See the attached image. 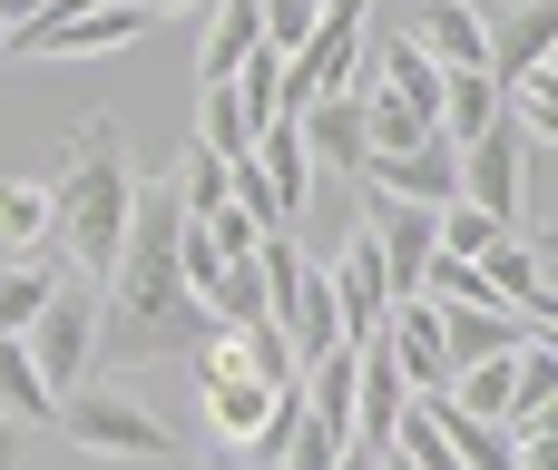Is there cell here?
I'll return each mask as SVG.
<instances>
[{
  "label": "cell",
  "mask_w": 558,
  "mask_h": 470,
  "mask_svg": "<svg viewBox=\"0 0 558 470\" xmlns=\"http://www.w3.org/2000/svg\"><path fill=\"white\" fill-rule=\"evenodd\" d=\"M177 177H137V216H128V245L98 285V334H88V363L108 373H147V363H186L196 334H216L206 294L177 275Z\"/></svg>",
  "instance_id": "cell-1"
},
{
  "label": "cell",
  "mask_w": 558,
  "mask_h": 470,
  "mask_svg": "<svg viewBox=\"0 0 558 470\" xmlns=\"http://www.w3.org/2000/svg\"><path fill=\"white\" fill-rule=\"evenodd\" d=\"M128 216H137L128 137H118V118H88V128L69 137V167L49 177V255H59L69 275H98V285H108V265H118V245H128Z\"/></svg>",
  "instance_id": "cell-2"
},
{
  "label": "cell",
  "mask_w": 558,
  "mask_h": 470,
  "mask_svg": "<svg viewBox=\"0 0 558 470\" xmlns=\"http://www.w3.org/2000/svg\"><path fill=\"white\" fill-rule=\"evenodd\" d=\"M88 461H177V432L147 412V402H128V393H98V383H78V393H59V412H49Z\"/></svg>",
  "instance_id": "cell-3"
},
{
  "label": "cell",
  "mask_w": 558,
  "mask_h": 470,
  "mask_svg": "<svg viewBox=\"0 0 558 470\" xmlns=\"http://www.w3.org/2000/svg\"><path fill=\"white\" fill-rule=\"evenodd\" d=\"M539 186H549V147H530V137L510 128V108H500L481 137H461V196H471L481 216H500V226H510Z\"/></svg>",
  "instance_id": "cell-4"
},
{
  "label": "cell",
  "mask_w": 558,
  "mask_h": 470,
  "mask_svg": "<svg viewBox=\"0 0 558 470\" xmlns=\"http://www.w3.org/2000/svg\"><path fill=\"white\" fill-rule=\"evenodd\" d=\"M363 39H373V0H324V20L284 49V118L324 88H353L363 79Z\"/></svg>",
  "instance_id": "cell-5"
},
{
  "label": "cell",
  "mask_w": 558,
  "mask_h": 470,
  "mask_svg": "<svg viewBox=\"0 0 558 470\" xmlns=\"http://www.w3.org/2000/svg\"><path fill=\"white\" fill-rule=\"evenodd\" d=\"M88 334H98V275H59L49 304L29 314V334H20L49 393H78L88 383Z\"/></svg>",
  "instance_id": "cell-6"
},
{
  "label": "cell",
  "mask_w": 558,
  "mask_h": 470,
  "mask_svg": "<svg viewBox=\"0 0 558 470\" xmlns=\"http://www.w3.org/2000/svg\"><path fill=\"white\" fill-rule=\"evenodd\" d=\"M432 216H441V206H412V196H383V186H373V196H363V216H353V226H363V245H373V265H383V285H392V304H402V294H422V265L441 255Z\"/></svg>",
  "instance_id": "cell-7"
},
{
  "label": "cell",
  "mask_w": 558,
  "mask_h": 470,
  "mask_svg": "<svg viewBox=\"0 0 558 470\" xmlns=\"http://www.w3.org/2000/svg\"><path fill=\"white\" fill-rule=\"evenodd\" d=\"M294 137H304L314 186L363 177V157H373V137H363V88H324V98H304V108H294Z\"/></svg>",
  "instance_id": "cell-8"
},
{
  "label": "cell",
  "mask_w": 558,
  "mask_h": 470,
  "mask_svg": "<svg viewBox=\"0 0 558 470\" xmlns=\"http://www.w3.org/2000/svg\"><path fill=\"white\" fill-rule=\"evenodd\" d=\"M157 29V10H137V0H108V10H69V20H49V29H29V39H10L20 59H108V49H137Z\"/></svg>",
  "instance_id": "cell-9"
},
{
  "label": "cell",
  "mask_w": 558,
  "mask_h": 470,
  "mask_svg": "<svg viewBox=\"0 0 558 470\" xmlns=\"http://www.w3.org/2000/svg\"><path fill=\"white\" fill-rule=\"evenodd\" d=\"M363 186L412 196V206H451V196H461V147H451L441 128L412 137V147H383V157H363Z\"/></svg>",
  "instance_id": "cell-10"
},
{
  "label": "cell",
  "mask_w": 558,
  "mask_h": 470,
  "mask_svg": "<svg viewBox=\"0 0 558 470\" xmlns=\"http://www.w3.org/2000/svg\"><path fill=\"white\" fill-rule=\"evenodd\" d=\"M558 49V0H510V10H490V79L500 88H520V79H539Z\"/></svg>",
  "instance_id": "cell-11"
},
{
  "label": "cell",
  "mask_w": 558,
  "mask_h": 470,
  "mask_svg": "<svg viewBox=\"0 0 558 470\" xmlns=\"http://www.w3.org/2000/svg\"><path fill=\"white\" fill-rule=\"evenodd\" d=\"M471 265H481V285H490L520 324H549V245H539V236H490Z\"/></svg>",
  "instance_id": "cell-12"
},
{
  "label": "cell",
  "mask_w": 558,
  "mask_h": 470,
  "mask_svg": "<svg viewBox=\"0 0 558 470\" xmlns=\"http://www.w3.org/2000/svg\"><path fill=\"white\" fill-rule=\"evenodd\" d=\"M432 324H441V353H451V373L461 363H490V353H520L530 334H549V324H520L510 304H432Z\"/></svg>",
  "instance_id": "cell-13"
},
{
  "label": "cell",
  "mask_w": 558,
  "mask_h": 470,
  "mask_svg": "<svg viewBox=\"0 0 558 470\" xmlns=\"http://www.w3.org/2000/svg\"><path fill=\"white\" fill-rule=\"evenodd\" d=\"M324 275H333V304H343V334H353V344H373V334H383V314H392V285H383V265H373L363 226H353V236L333 245V265H324Z\"/></svg>",
  "instance_id": "cell-14"
},
{
  "label": "cell",
  "mask_w": 558,
  "mask_h": 470,
  "mask_svg": "<svg viewBox=\"0 0 558 470\" xmlns=\"http://www.w3.org/2000/svg\"><path fill=\"white\" fill-rule=\"evenodd\" d=\"M412 39H422V59H441V69H481V59H490V10H481V0H422Z\"/></svg>",
  "instance_id": "cell-15"
},
{
  "label": "cell",
  "mask_w": 558,
  "mask_h": 470,
  "mask_svg": "<svg viewBox=\"0 0 558 470\" xmlns=\"http://www.w3.org/2000/svg\"><path fill=\"white\" fill-rule=\"evenodd\" d=\"M245 157H255V167H265V186H275V226H304V206H314V167H304L294 118H265Z\"/></svg>",
  "instance_id": "cell-16"
},
{
  "label": "cell",
  "mask_w": 558,
  "mask_h": 470,
  "mask_svg": "<svg viewBox=\"0 0 558 470\" xmlns=\"http://www.w3.org/2000/svg\"><path fill=\"white\" fill-rule=\"evenodd\" d=\"M373 49V88H392L412 118H432L441 108V59H422V39L412 29H383V39H363Z\"/></svg>",
  "instance_id": "cell-17"
},
{
  "label": "cell",
  "mask_w": 558,
  "mask_h": 470,
  "mask_svg": "<svg viewBox=\"0 0 558 470\" xmlns=\"http://www.w3.org/2000/svg\"><path fill=\"white\" fill-rule=\"evenodd\" d=\"M402 402H412V383L392 373V353H383V334H373V344H363V373H353V442L383 451L392 422H402Z\"/></svg>",
  "instance_id": "cell-18"
},
{
  "label": "cell",
  "mask_w": 558,
  "mask_h": 470,
  "mask_svg": "<svg viewBox=\"0 0 558 470\" xmlns=\"http://www.w3.org/2000/svg\"><path fill=\"white\" fill-rule=\"evenodd\" d=\"M284 344H294V363H304V353H324V344H353V334H343V304H333V275H324V255H304V275H294Z\"/></svg>",
  "instance_id": "cell-19"
},
{
  "label": "cell",
  "mask_w": 558,
  "mask_h": 470,
  "mask_svg": "<svg viewBox=\"0 0 558 470\" xmlns=\"http://www.w3.org/2000/svg\"><path fill=\"white\" fill-rule=\"evenodd\" d=\"M490 118H500V79H490V69H441V108H432V128L461 147V137H481Z\"/></svg>",
  "instance_id": "cell-20"
},
{
  "label": "cell",
  "mask_w": 558,
  "mask_h": 470,
  "mask_svg": "<svg viewBox=\"0 0 558 470\" xmlns=\"http://www.w3.org/2000/svg\"><path fill=\"white\" fill-rule=\"evenodd\" d=\"M196 393H206V432H216L226 451H245L255 422H265V402H275V383H255V373H235V383H196Z\"/></svg>",
  "instance_id": "cell-21"
},
{
  "label": "cell",
  "mask_w": 558,
  "mask_h": 470,
  "mask_svg": "<svg viewBox=\"0 0 558 470\" xmlns=\"http://www.w3.org/2000/svg\"><path fill=\"white\" fill-rule=\"evenodd\" d=\"M255 49V0H206V39H196V88L235 79V59Z\"/></svg>",
  "instance_id": "cell-22"
},
{
  "label": "cell",
  "mask_w": 558,
  "mask_h": 470,
  "mask_svg": "<svg viewBox=\"0 0 558 470\" xmlns=\"http://www.w3.org/2000/svg\"><path fill=\"white\" fill-rule=\"evenodd\" d=\"M59 275H69V265H59L49 245H39V255H10V265H0V334H29V314L49 304Z\"/></svg>",
  "instance_id": "cell-23"
},
{
  "label": "cell",
  "mask_w": 558,
  "mask_h": 470,
  "mask_svg": "<svg viewBox=\"0 0 558 470\" xmlns=\"http://www.w3.org/2000/svg\"><path fill=\"white\" fill-rule=\"evenodd\" d=\"M0 412H10L20 432H39V422L59 412V393L39 383V363H29V344H20V334H0Z\"/></svg>",
  "instance_id": "cell-24"
},
{
  "label": "cell",
  "mask_w": 558,
  "mask_h": 470,
  "mask_svg": "<svg viewBox=\"0 0 558 470\" xmlns=\"http://www.w3.org/2000/svg\"><path fill=\"white\" fill-rule=\"evenodd\" d=\"M0 245L10 255L49 245V177H0Z\"/></svg>",
  "instance_id": "cell-25"
},
{
  "label": "cell",
  "mask_w": 558,
  "mask_h": 470,
  "mask_svg": "<svg viewBox=\"0 0 558 470\" xmlns=\"http://www.w3.org/2000/svg\"><path fill=\"white\" fill-rule=\"evenodd\" d=\"M196 147H216V157H245V147H255V128H245V108H235L226 79L196 88Z\"/></svg>",
  "instance_id": "cell-26"
},
{
  "label": "cell",
  "mask_w": 558,
  "mask_h": 470,
  "mask_svg": "<svg viewBox=\"0 0 558 470\" xmlns=\"http://www.w3.org/2000/svg\"><path fill=\"white\" fill-rule=\"evenodd\" d=\"M206 314H216L226 334H245V324L265 314V275H255V255H235V265H226V275L206 285Z\"/></svg>",
  "instance_id": "cell-27"
},
{
  "label": "cell",
  "mask_w": 558,
  "mask_h": 470,
  "mask_svg": "<svg viewBox=\"0 0 558 470\" xmlns=\"http://www.w3.org/2000/svg\"><path fill=\"white\" fill-rule=\"evenodd\" d=\"M383 461H402V470H461V461H451V442L432 432V412H422V402H402V422H392Z\"/></svg>",
  "instance_id": "cell-28"
},
{
  "label": "cell",
  "mask_w": 558,
  "mask_h": 470,
  "mask_svg": "<svg viewBox=\"0 0 558 470\" xmlns=\"http://www.w3.org/2000/svg\"><path fill=\"white\" fill-rule=\"evenodd\" d=\"M177 206H186L196 226H206L216 206H235V186H226V157H216V147H186V167H177Z\"/></svg>",
  "instance_id": "cell-29"
},
{
  "label": "cell",
  "mask_w": 558,
  "mask_h": 470,
  "mask_svg": "<svg viewBox=\"0 0 558 470\" xmlns=\"http://www.w3.org/2000/svg\"><path fill=\"white\" fill-rule=\"evenodd\" d=\"M343 451H353V432H333V422H314V412H304V422H294V442H284V461H275V470H333Z\"/></svg>",
  "instance_id": "cell-30"
},
{
  "label": "cell",
  "mask_w": 558,
  "mask_h": 470,
  "mask_svg": "<svg viewBox=\"0 0 558 470\" xmlns=\"http://www.w3.org/2000/svg\"><path fill=\"white\" fill-rule=\"evenodd\" d=\"M206 236H216L226 255H255V236H265V226H255L245 206H216V216H206Z\"/></svg>",
  "instance_id": "cell-31"
},
{
  "label": "cell",
  "mask_w": 558,
  "mask_h": 470,
  "mask_svg": "<svg viewBox=\"0 0 558 470\" xmlns=\"http://www.w3.org/2000/svg\"><path fill=\"white\" fill-rule=\"evenodd\" d=\"M0 470H20V422L0 412Z\"/></svg>",
  "instance_id": "cell-32"
},
{
  "label": "cell",
  "mask_w": 558,
  "mask_h": 470,
  "mask_svg": "<svg viewBox=\"0 0 558 470\" xmlns=\"http://www.w3.org/2000/svg\"><path fill=\"white\" fill-rule=\"evenodd\" d=\"M333 470H383V451H363V442H353V451H343Z\"/></svg>",
  "instance_id": "cell-33"
},
{
  "label": "cell",
  "mask_w": 558,
  "mask_h": 470,
  "mask_svg": "<svg viewBox=\"0 0 558 470\" xmlns=\"http://www.w3.org/2000/svg\"><path fill=\"white\" fill-rule=\"evenodd\" d=\"M137 10H157V20H167V10H206V0H137Z\"/></svg>",
  "instance_id": "cell-34"
},
{
  "label": "cell",
  "mask_w": 558,
  "mask_h": 470,
  "mask_svg": "<svg viewBox=\"0 0 558 470\" xmlns=\"http://www.w3.org/2000/svg\"><path fill=\"white\" fill-rule=\"evenodd\" d=\"M206 470H245V451H216V461H206Z\"/></svg>",
  "instance_id": "cell-35"
},
{
  "label": "cell",
  "mask_w": 558,
  "mask_h": 470,
  "mask_svg": "<svg viewBox=\"0 0 558 470\" xmlns=\"http://www.w3.org/2000/svg\"><path fill=\"white\" fill-rule=\"evenodd\" d=\"M0 59H10V39H0Z\"/></svg>",
  "instance_id": "cell-36"
}]
</instances>
